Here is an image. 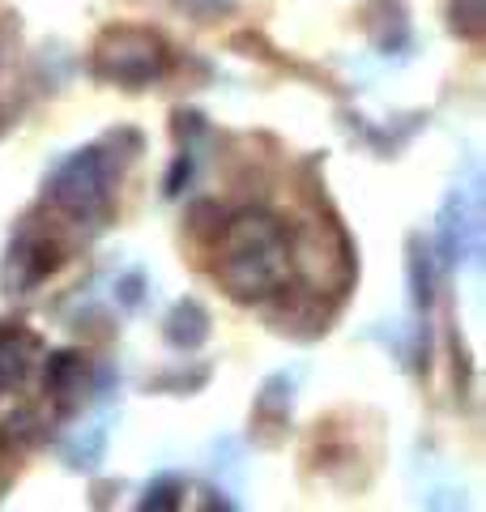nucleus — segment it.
I'll use <instances>...</instances> for the list:
<instances>
[{
	"label": "nucleus",
	"instance_id": "obj_1",
	"mask_svg": "<svg viewBox=\"0 0 486 512\" xmlns=\"http://www.w3.org/2000/svg\"><path fill=\"white\" fill-rule=\"evenodd\" d=\"M222 282L235 299H265L290 282V235L269 214H239L222 231Z\"/></svg>",
	"mask_w": 486,
	"mask_h": 512
}]
</instances>
